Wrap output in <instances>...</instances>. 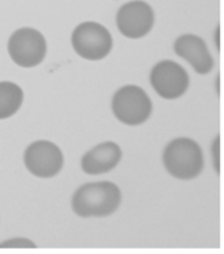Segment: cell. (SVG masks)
I'll use <instances>...</instances> for the list:
<instances>
[{"instance_id":"cell-1","label":"cell","mask_w":224,"mask_h":254,"mask_svg":"<svg viewBox=\"0 0 224 254\" xmlns=\"http://www.w3.org/2000/svg\"><path fill=\"white\" fill-rule=\"evenodd\" d=\"M122 193L112 182L86 183L76 190L71 198V208L82 219L107 217L120 206Z\"/></svg>"},{"instance_id":"cell-2","label":"cell","mask_w":224,"mask_h":254,"mask_svg":"<svg viewBox=\"0 0 224 254\" xmlns=\"http://www.w3.org/2000/svg\"><path fill=\"white\" fill-rule=\"evenodd\" d=\"M163 163L169 175L182 181H190L201 175L204 153L194 139L176 138L165 146Z\"/></svg>"},{"instance_id":"cell-3","label":"cell","mask_w":224,"mask_h":254,"mask_svg":"<svg viewBox=\"0 0 224 254\" xmlns=\"http://www.w3.org/2000/svg\"><path fill=\"white\" fill-rule=\"evenodd\" d=\"M115 118L129 126L142 125L152 115V101L147 92L136 85H126L112 97Z\"/></svg>"},{"instance_id":"cell-4","label":"cell","mask_w":224,"mask_h":254,"mask_svg":"<svg viewBox=\"0 0 224 254\" xmlns=\"http://www.w3.org/2000/svg\"><path fill=\"white\" fill-rule=\"evenodd\" d=\"M73 48L86 61H101L109 55L114 40L105 26L93 21L79 23L71 34Z\"/></svg>"},{"instance_id":"cell-5","label":"cell","mask_w":224,"mask_h":254,"mask_svg":"<svg viewBox=\"0 0 224 254\" xmlns=\"http://www.w3.org/2000/svg\"><path fill=\"white\" fill-rule=\"evenodd\" d=\"M7 50L16 66L30 68L44 61L47 55V41L36 29L21 28L11 34Z\"/></svg>"},{"instance_id":"cell-6","label":"cell","mask_w":224,"mask_h":254,"mask_svg":"<svg viewBox=\"0 0 224 254\" xmlns=\"http://www.w3.org/2000/svg\"><path fill=\"white\" fill-rule=\"evenodd\" d=\"M27 171L37 178H54L63 170L65 157L58 145L49 141H36L29 145L23 155Z\"/></svg>"},{"instance_id":"cell-7","label":"cell","mask_w":224,"mask_h":254,"mask_svg":"<svg viewBox=\"0 0 224 254\" xmlns=\"http://www.w3.org/2000/svg\"><path fill=\"white\" fill-rule=\"evenodd\" d=\"M189 83V74L176 62H158L150 71V85L161 99H179L186 93Z\"/></svg>"},{"instance_id":"cell-8","label":"cell","mask_w":224,"mask_h":254,"mask_svg":"<svg viewBox=\"0 0 224 254\" xmlns=\"http://www.w3.org/2000/svg\"><path fill=\"white\" fill-rule=\"evenodd\" d=\"M154 14L144 0H131L120 7L116 15L119 32L127 39H141L153 28Z\"/></svg>"},{"instance_id":"cell-9","label":"cell","mask_w":224,"mask_h":254,"mask_svg":"<svg viewBox=\"0 0 224 254\" xmlns=\"http://www.w3.org/2000/svg\"><path fill=\"white\" fill-rule=\"evenodd\" d=\"M174 51L176 55L189 62L197 74L205 75L212 71L215 61L201 37L190 33L183 34L175 41Z\"/></svg>"},{"instance_id":"cell-10","label":"cell","mask_w":224,"mask_h":254,"mask_svg":"<svg viewBox=\"0 0 224 254\" xmlns=\"http://www.w3.org/2000/svg\"><path fill=\"white\" fill-rule=\"evenodd\" d=\"M122 159V149L115 142H103L90 149L81 160L82 171L87 175H103L112 171Z\"/></svg>"},{"instance_id":"cell-11","label":"cell","mask_w":224,"mask_h":254,"mask_svg":"<svg viewBox=\"0 0 224 254\" xmlns=\"http://www.w3.org/2000/svg\"><path fill=\"white\" fill-rule=\"evenodd\" d=\"M23 103V90L10 81L0 82V121L8 119L21 108Z\"/></svg>"},{"instance_id":"cell-12","label":"cell","mask_w":224,"mask_h":254,"mask_svg":"<svg viewBox=\"0 0 224 254\" xmlns=\"http://www.w3.org/2000/svg\"><path fill=\"white\" fill-rule=\"evenodd\" d=\"M34 249L37 248L36 243H33L30 239L26 238H15V239H8L0 243V249Z\"/></svg>"},{"instance_id":"cell-13","label":"cell","mask_w":224,"mask_h":254,"mask_svg":"<svg viewBox=\"0 0 224 254\" xmlns=\"http://www.w3.org/2000/svg\"><path fill=\"white\" fill-rule=\"evenodd\" d=\"M219 148H220V138H216L213 141V164L215 170L218 174H220V159H219Z\"/></svg>"}]
</instances>
